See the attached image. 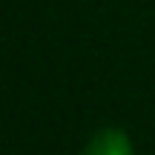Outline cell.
Segmentation results:
<instances>
[{"label":"cell","mask_w":155,"mask_h":155,"mask_svg":"<svg viewBox=\"0 0 155 155\" xmlns=\"http://www.w3.org/2000/svg\"><path fill=\"white\" fill-rule=\"evenodd\" d=\"M83 155H132V144H129L124 129H101L92 135V141L86 144Z\"/></svg>","instance_id":"obj_1"}]
</instances>
